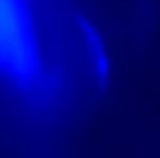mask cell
I'll return each mask as SVG.
<instances>
[{
	"label": "cell",
	"mask_w": 160,
	"mask_h": 158,
	"mask_svg": "<svg viewBox=\"0 0 160 158\" xmlns=\"http://www.w3.org/2000/svg\"><path fill=\"white\" fill-rule=\"evenodd\" d=\"M36 0H0V83L34 111H48L62 75L45 38Z\"/></svg>",
	"instance_id": "1"
}]
</instances>
